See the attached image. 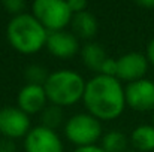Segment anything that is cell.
Listing matches in <instances>:
<instances>
[{
	"label": "cell",
	"mask_w": 154,
	"mask_h": 152,
	"mask_svg": "<svg viewBox=\"0 0 154 152\" xmlns=\"http://www.w3.org/2000/svg\"><path fill=\"white\" fill-rule=\"evenodd\" d=\"M82 100L90 115L103 121L118 118L126 106L124 90L120 81L106 75H96L85 84Z\"/></svg>",
	"instance_id": "obj_1"
},
{
	"label": "cell",
	"mask_w": 154,
	"mask_h": 152,
	"mask_svg": "<svg viewBox=\"0 0 154 152\" xmlns=\"http://www.w3.org/2000/svg\"><path fill=\"white\" fill-rule=\"evenodd\" d=\"M6 36L15 51L21 54H35L47 45L48 31L33 13H21L9 21Z\"/></svg>",
	"instance_id": "obj_2"
},
{
	"label": "cell",
	"mask_w": 154,
	"mask_h": 152,
	"mask_svg": "<svg viewBox=\"0 0 154 152\" xmlns=\"http://www.w3.org/2000/svg\"><path fill=\"white\" fill-rule=\"evenodd\" d=\"M44 90L47 99L55 106H70L84 97L85 82L81 75L72 70H57L50 73Z\"/></svg>",
	"instance_id": "obj_3"
},
{
	"label": "cell",
	"mask_w": 154,
	"mask_h": 152,
	"mask_svg": "<svg viewBox=\"0 0 154 152\" xmlns=\"http://www.w3.org/2000/svg\"><path fill=\"white\" fill-rule=\"evenodd\" d=\"M33 16L47 31H60L72 21V10L67 1L61 0H35L32 4Z\"/></svg>",
	"instance_id": "obj_4"
},
{
	"label": "cell",
	"mask_w": 154,
	"mask_h": 152,
	"mask_svg": "<svg viewBox=\"0 0 154 152\" xmlns=\"http://www.w3.org/2000/svg\"><path fill=\"white\" fill-rule=\"evenodd\" d=\"M66 137L78 148L91 146L102 134V125L97 118L90 113H78L67 119L64 125Z\"/></svg>",
	"instance_id": "obj_5"
},
{
	"label": "cell",
	"mask_w": 154,
	"mask_h": 152,
	"mask_svg": "<svg viewBox=\"0 0 154 152\" xmlns=\"http://www.w3.org/2000/svg\"><path fill=\"white\" fill-rule=\"evenodd\" d=\"M30 131L29 115L20 107L6 106L0 109V133L6 139H18L27 136Z\"/></svg>",
	"instance_id": "obj_6"
},
{
	"label": "cell",
	"mask_w": 154,
	"mask_h": 152,
	"mask_svg": "<svg viewBox=\"0 0 154 152\" xmlns=\"http://www.w3.org/2000/svg\"><path fill=\"white\" fill-rule=\"evenodd\" d=\"M126 104L132 109L145 112L154 109V82L150 79H139L130 82L124 90Z\"/></svg>",
	"instance_id": "obj_7"
},
{
	"label": "cell",
	"mask_w": 154,
	"mask_h": 152,
	"mask_svg": "<svg viewBox=\"0 0 154 152\" xmlns=\"http://www.w3.org/2000/svg\"><path fill=\"white\" fill-rule=\"evenodd\" d=\"M24 148L26 152H63V145L57 133L42 125L27 133Z\"/></svg>",
	"instance_id": "obj_8"
},
{
	"label": "cell",
	"mask_w": 154,
	"mask_h": 152,
	"mask_svg": "<svg viewBox=\"0 0 154 152\" xmlns=\"http://www.w3.org/2000/svg\"><path fill=\"white\" fill-rule=\"evenodd\" d=\"M148 69V60L145 55L139 52H129L121 55L117 60V73L115 78L120 81L135 82L142 79V76L147 73Z\"/></svg>",
	"instance_id": "obj_9"
},
{
	"label": "cell",
	"mask_w": 154,
	"mask_h": 152,
	"mask_svg": "<svg viewBox=\"0 0 154 152\" xmlns=\"http://www.w3.org/2000/svg\"><path fill=\"white\" fill-rule=\"evenodd\" d=\"M48 51L58 58H70L79 51L78 39L67 31H48L47 45Z\"/></svg>",
	"instance_id": "obj_10"
},
{
	"label": "cell",
	"mask_w": 154,
	"mask_h": 152,
	"mask_svg": "<svg viewBox=\"0 0 154 152\" xmlns=\"http://www.w3.org/2000/svg\"><path fill=\"white\" fill-rule=\"evenodd\" d=\"M47 93L42 85H24L18 93V107L27 113H38L47 107Z\"/></svg>",
	"instance_id": "obj_11"
},
{
	"label": "cell",
	"mask_w": 154,
	"mask_h": 152,
	"mask_svg": "<svg viewBox=\"0 0 154 152\" xmlns=\"http://www.w3.org/2000/svg\"><path fill=\"white\" fill-rule=\"evenodd\" d=\"M72 28L76 36L82 39H91L97 33V19L91 12L82 10L78 13H73L72 16Z\"/></svg>",
	"instance_id": "obj_12"
},
{
	"label": "cell",
	"mask_w": 154,
	"mask_h": 152,
	"mask_svg": "<svg viewBox=\"0 0 154 152\" xmlns=\"http://www.w3.org/2000/svg\"><path fill=\"white\" fill-rule=\"evenodd\" d=\"M81 57H82V63L88 69H91L94 72H99V73L102 70L103 63L108 60L106 52L102 48V45L94 43V42H88L81 48Z\"/></svg>",
	"instance_id": "obj_13"
},
{
	"label": "cell",
	"mask_w": 154,
	"mask_h": 152,
	"mask_svg": "<svg viewBox=\"0 0 154 152\" xmlns=\"http://www.w3.org/2000/svg\"><path fill=\"white\" fill-rule=\"evenodd\" d=\"M132 143L136 149L148 152L154 149V127L139 125L132 133Z\"/></svg>",
	"instance_id": "obj_14"
},
{
	"label": "cell",
	"mask_w": 154,
	"mask_h": 152,
	"mask_svg": "<svg viewBox=\"0 0 154 152\" xmlns=\"http://www.w3.org/2000/svg\"><path fill=\"white\" fill-rule=\"evenodd\" d=\"M127 146L126 136L120 131H109L103 136L102 149L105 152H124Z\"/></svg>",
	"instance_id": "obj_15"
},
{
	"label": "cell",
	"mask_w": 154,
	"mask_h": 152,
	"mask_svg": "<svg viewBox=\"0 0 154 152\" xmlns=\"http://www.w3.org/2000/svg\"><path fill=\"white\" fill-rule=\"evenodd\" d=\"M63 121V110L60 106L51 104L44 109L42 112V127H47L50 130L57 128Z\"/></svg>",
	"instance_id": "obj_16"
},
{
	"label": "cell",
	"mask_w": 154,
	"mask_h": 152,
	"mask_svg": "<svg viewBox=\"0 0 154 152\" xmlns=\"http://www.w3.org/2000/svg\"><path fill=\"white\" fill-rule=\"evenodd\" d=\"M24 76H26V79H27V82H29L30 85H42V87H44L50 75L47 73V70H45L42 66H39V64H32V66H29V67L26 69Z\"/></svg>",
	"instance_id": "obj_17"
},
{
	"label": "cell",
	"mask_w": 154,
	"mask_h": 152,
	"mask_svg": "<svg viewBox=\"0 0 154 152\" xmlns=\"http://www.w3.org/2000/svg\"><path fill=\"white\" fill-rule=\"evenodd\" d=\"M3 4L8 9V12L14 13V16L21 15L23 10L26 9V3L23 0H6V1H3Z\"/></svg>",
	"instance_id": "obj_18"
},
{
	"label": "cell",
	"mask_w": 154,
	"mask_h": 152,
	"mask_svg": "<svg viewBox=\"0 0 154 152\" xmlns=\"http://www.w3.org/2000/svg\"><path fill=\"white\" fill-rule=\"evenodd\" d=\"M67 4H69L72 13L82 12V10H85V7H87V1H84V0H69Z\"/></svg>",
	"instance_id": "obj_19"
},
{
	"label": "cell",
	"mask_w": 154,
	"mask_h": 152,
	"mask_svg": "<svg viewBox=\"0 0 154 152\" xmlns=\"http://www.w3.org/2000/svg\"><path fill=\"white\" fill-rule=\"evenodd\" d=\"M0 152H15V145L9 139L2 140L0 142Z\"/></svg>",
	"instance_id": "obj_20"
},
{
	"label": "cell",
	"mask_w": 154,
	"mask_h": 152,
	"mask_svg": "<svg viewBox=\"0 0 154 152\" xmlns=\"http://www.w3.org/2000/svg\"><path fill=\"white\" fill-rule=\"evenodd\" d=\"M147 60L154 66V39L150 40V43L147 46Z\"/></svg>",
	"instance_id": "obj_21"
},
{
	"label": "cell",
	"mask_w": 154,
	"mask_h": 152,
	"mask_svg": "<svg viewBox=\"0 0 154 152\" xmlns=\"http://www.w3.org/2000/svg\"><path fill=\"white\" fill-rule=\"evenodd\" d=\"M73 152H105L102 148L96 146V145H91V146H82V148H76Z\"/></svg>",
	"instance_id": "obj_22"
},
{
	"label": "cell",
	"mask_w": 154,
	"mask_h": 152,
	"mask_svg": "<svg viewBox=\"0 0 154 152\" xmlns=\"http://www.w3.org/2000/svg\"><path fill=\"white\" fill-rule=\"evenodd\" d=\"M139 6H144V7H154V0H141L138 1Z\"/></svg>",
	"instance_id": "obj_23"
},
{
	"label": "cell",
	"mask_w": 154,
	"mask_h": 152,
	"mask_svg": "<svg viewBox=\"0 0 154 152\" xmlns=\"http://www.w3.org/2000/svg\"><path fill=\"white\" fill-rule=\"evenodd\" d=\"M153 119H154V115H153Z\"/></svg>",
	"instance_id": "obj_24"
}]
</instances>
